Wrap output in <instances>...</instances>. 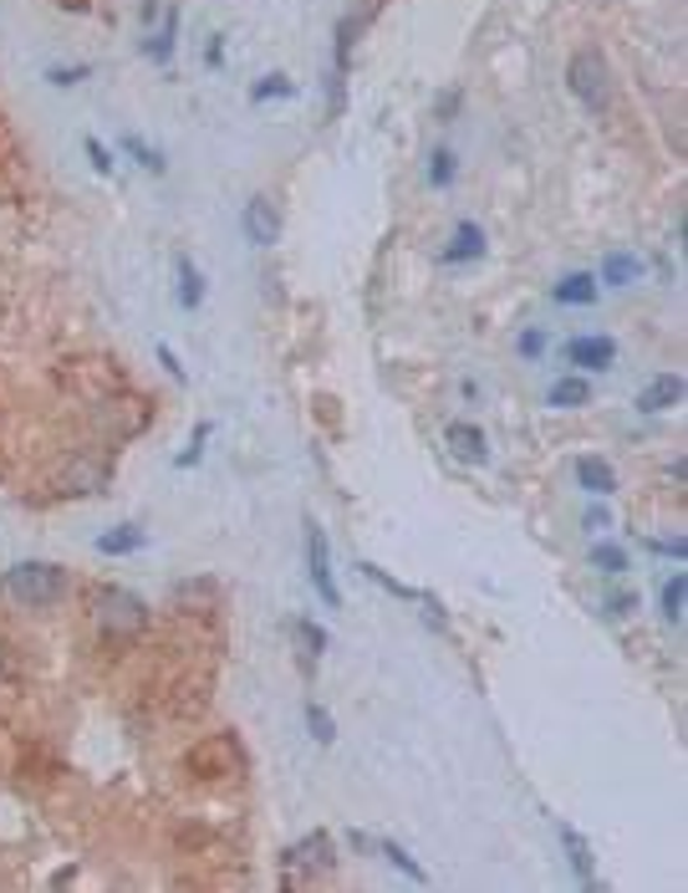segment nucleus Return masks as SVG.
Masks as SVG:
<instances>
[{
	"label": "nucleus",
	"instance_id": "c756f323",
	"mask_svg": "<svg viewBox=\"0 0 688 893\" xmlns=\"http://www.w3.org/2000/svg\"><path fill=\"white\" fill-rule=\"evenodd\" d=\"M82 77H92L88 61H77V67H51V72H46V82H57V88H72V82H82Z\"/></svg>",
	"mask_w": 688,
	"mask_h": 893
},
{
	"label": "nucleus",
	"instance_id": "412c9836",
	"mask_svg": "<svg viewBox=\"0 0 688 893\" xmlns=\"http://www.w3.org/2000/svg\"><path fill=\"white\" fill-rule=\"evenodd\" d=\"M684 603H688V587H684V572L663 582V618L668 623H684Z\"/></svg>",
	"mask_w": 688,
	"mask_h": 893
},
{
	"label": "nucleus",
	"instance_id": "9d476101",
	"mask_svg": "<svg viewBox=\"0 0 688 893\" xmlns=\"http://www.w3.org/2000/svg\"><path fill=\"white\" fill-rule=\"evenodd\" d=\"M280 863H286V868H332V848H326V833H311L307 843L286 848V852H280Z\"/></svg>",
	"mask_w": 688,
	"mask_h": 893
},
{
	"label": "nucleus",
	"instance_id": "dca6fc26",
	"mask_svg": "<svg viewBox=\"0 0 688 893\" xmlns=\"http://www.w3.org/2000/svg\"><path fill=\"white\" fill-rule=\"evenodd\" d=\"M551 297L561 301V307H592L597 301V276H566L561 286H551Z\"/></svg>",
	"mask_w": 688,
	"mask_h": 893
},
{
	"label": "nucleus",
	"instance_id": "b1692460",
	"mask_svg": "<svg viewBox=\"0 0 688 893\" xmlns=\"http://www.w3.org/2000/svg\"><path fill=\"white\" fill-rule=\"evenodd\" d=\"M363 572H367V577H372V582H378V587H388V593H393V597H403V603H418V593H413V587H403V582H398L393 572H382L378 562H363Z\"/></svg>",
	"mask_w": 688,
	"mask_h": 893
},
{
	"label": "nucleus",
	"instance_id": "f3484780",
	"mask_svg": "<svg viewBox=\"0 0 688 893\" xmlns=\"http://www.w3.org/2000/svg\"><path fill=\"white\" fill-rule=\"evenodd\" d=\"M592 403V383L586 378H557L551 383V409H582Z\"/></svg>",
	"mask_w": 688,
	"mask_h": 893
},
{
	"label": "nucleus",
	"instance_id": "72a5a7b5",
	"mask_svg": "<svg viewBox=\"0 0 688 893\" xmlns=\"http://www.w3.org/2000/svg\"><path fill=\"white\" fill-rule=\"evenodd\" d=\"M586 526L597 531V526H612V516H607V506H586Z\"/></svg>",
	"mask_w": 688,
	"mask_h": 893
},
{
	"label": "nucleus",
	"instance_id": "a211bd4d",
	"mask_svg": "<svg viewBox=\"0 0 688 893\" xmlns=\"http://www.w3.org/2000/svg\"><path fill=\"white\" fill-rule=\"evenodd\" d=\"M307 730H311V741H317V745L337 741V720H332V714H326V705H317V700H307Z\"/></svg>",
	"mask_w": 688,
	"mask_h": 893
},
{
	"label": "nucleus",
	"instance_id": "f704fd0d",
	"mask_svg": "<svg viewBox=\"0 0 688 893\" xmlns=\"http://www.w3.org/2000/svg\"><path fill=\"white\" fill-rule=\"evenodd\" d=\"M138 15H144V31H148L153 21H159V0H144V11H138Z\"/></svg>",
	"mask_w": 688,
	"mask_h": 893
},
{
	"label": "nucleus",
	"instance_id": "f8f14e48",
	"mask_svg": "<svg viewBox=\"0 0 688 893\" xmlns=\"http://www.w3.org/2000/svg\"><path fill=\"white\" fill-rule=\"evenodd\" d=\"M576 480H582V491H592V495H612L617 491L612 465L597 460V455H582V460H576Z\"/></svg>",
	"mask_w": 688,
	"mask_h": 893
},
{
	"label": "nucleus",
	"instance_id": "4468645a",
	"mask_svg": "<svg viewBox=\"0 0 688 893\" xmlns=\"http://www.w3.org/2000/svg\"><path fill=\"white\" fill-rule=\"evenodd\" d=\"M174 42H179V11H169V15H163V26H159V31H148L144 57H148V61H159V67H163V61L174 57Z\"/></svg>",
	"mask_w": 688,
	"mask_h": 893
},
{
	"label": "nucleus",
	"instance_id": "a878e982",
	"mask_svg": "<svg viewBox=\"0 0 688 893\" xmlns=\"http://www.w3.org/2000/svg\"><path fill=\"white\" fill-rule=\"evenodd\" d=\"M82 153H88V164L98 169V174H113V169H117L113 149H103V138H82Z\"/></svg>",
	"mask_w": 688,
	"mask_h": 893
},
{
	"label": "nucleus",
	"instance_id": "0eeeda50",
	"mask_svg": "<svg viewBox=\"0 0 688 893\" xmlns=\"http://www.w3.org/2000/svg\"><path fill=\"white\" fill-rule=\"evenodd\" d=\"M557 837H561V848H566V858H572V873L582 889H597V863H592V843H586L582 833H576L572 822H557Z\"/></svg>",
	"mask_w": 688,
	"mask_h": 893
},
{
	"label": "nucleus",
	"instance_id": "1a4fd4ad",
	"mask_svg": "<svg viewBox=\"0 0 688 893\" xmlns=\"http://www.w3.org/2000/svg\"><path fill=\"white\" fill-rule=\"evenodd\" d=\"M678 399H684V378H678V373H663L658 383L638 393V409H643V414H663V409H674Z\"/></svg>",
	"mask_w": 688,
	"mask_h": 893
},
{
	"label": "nucleus",
	"instance_id": "6e6552de",
	"mask_svg": "<svg viewBox=\"0 0 688 893\" xmlns=\"http://www.w3.org/2000/svg\"><path fill=\"white\" fill-rule=\"evenodd\" d=\"M444 439H449V449H455L465 465H484V460H490L480 424H465V419H459V424H449V430H444Z\"/></svg>",
	"mask_w": 688,
	"mask_h": 893
},
{
	"label": "nucleus",
	"instance_id": "473e14b6",
	"mask_svg": "<svg viewBox=\"0 0 688 893\" xmlns=\"http://www.w3.org/2000/svg\"><path fill=\"white\" fill-rule=\"evenodd\" d=\"M159 363H163V368H169V373H174L179 383H184V378H190V373L179 368V357H174V347H163V343H159Z\"/></svg>",
	"mask_w": 688,
	"mask_h": 893
},
{
	"label": "nucleus",
	"instance_id": "6ab92c4d",
	"mask_svg": "<svg viewBox=\"0 0 688 893\" xmlns=\"http://www.w3.org/2000/svg\"><path fill=\"white\" fill-rule=\"evenodd\" d=\"M296 639H301V649H307V654H301V664L311 669V664H317V654L326 649V628L311 623V618H301V623H296Z\"/></svg>",
	"mask_w": 688,
	"mask_h": 893
},
{
	"label": "nucleus",
	"instance_id": "f03ea898",
	"mask_svg": "<svg viewBox=\"0 0 688 893\" xmlns=\"http://www.w3.org/2000/svg\"><path fill=\"white\" fill-rule=\"evenodd\" d=\"M92 618H98V628L107 639H133V633L148 628V603L138 593H128V587H107L92 603Z\"/></svg>",
	"mask_w": 688,
	"mask_h": 893
},
{
	"label": "nucleus",
	"instance_id": "393cba45",
	"mask_svg": "<svg viewBox=\"0 0 688 893\" xmlns=\"http://www.w3.org/2000/svg\"><path fill=\"white\" fill-rule=\"evenodd\" d=\"M378 852H382V858H388V863H393V868H403V873H409L413 883H428V873H424V868H418V863H413V858H409V852H403V848H398V843H378Z\"/></svg>",
	"mask_w": 688,
	"mask_h": 893
},
{
	"label": "nucleus",
	"instance_id": "423d86ee",
	"mask_svg": "<svg viewBox=\"0 0 688 893\" xmlns=\"http://www.w3.org/2000/svg\"><path fill=\"white\" fill-rule=\"evenodd\" d=\"M566 363L582 373H601L617 363V343L612 337H572V343H566Z\"/></svg>",
	"mask_w": 688,
	"mask_h": 893
},
{
	"label": "nucleus",
	"instance_id": "c85d7f7f",
	"mask_svg": "<svg viewBox=\"0 0 688 893\" xmlns=\"http://www.w3.org/2000/svg\"><path fill=\"white\" fill-rule=\"evenodd\" d=\"M601 608H607V618H632L638 612V593H607Z\"/></svg>",
	"mask_w": 688,
	"mask_h": 893
},
{
	"label": "nucleus",
	"instance_id": "9b49d317",
	"mask_svg": "<svg viewBox=\"0 0 688 893\" xmlns=\"http://www.w3.org/2000/svg\"><path fill=\"white\" fill-rule=\"evenodd\" d=\"M144 547H148V531L144 526H133V522L98 536V551H103V557H128V551H144Z\"/></svg>",
	"mask_w": 688,
	"mask_h": 893
},
{
	"label": "nucleus",
	"instance_id": "aec40b11",
	"mask_svg": "<svg viewBox=\"0 0 688 893\" xmlns=\"http://www.w3.org/2000/svg\"><path fill=\"white\" fill-rule=\"evenodd\" d=\"M592 566H601L607 577H622V572H628V551L612 547V541H597V547H592Z\"/></svg>",
	"mask_w": 688,
	"mask_h": 893
},
{
	"label": "nucleus",
	"instance_id": "cd10ccee",
	"mask_svg": "<svg viewBox=\"0 0 688 893\" xmlns=\"http://www.w3.org/2000/svg\"><path fill=\"white\" fill-rule=\"evenodd\" d=\"M250 98H255V103H265V98H296V88H291V82H286V77H261Z\"/></svg>",
	"mask_w": 688,
	"mask_h": 893
},
{
	"label": "nucleus",
	"instance_id": "2eb2a0df",
	"mask_svg": "<svg viewBox=\"0 0 688 893\" xmlns=\"http://www.w3.org/2000/svg\"><path fill=\"white\" fill-rule=\"evenodd\" d=\"M174 276H179V307H199L205 301V276H199V266H194L190 255H179L174 261Z\"/></svg>",
	"mask_w": 688,
	"mask_h": 893
},
{
	"label": "nucleus",
	"instance_id": "4be33fe9",
	"mask_svg": "<svg viewBox=\"0 0 688 893\" xmlns=\"http://www.w3.org/2000/svg\"><path fill=\"white\" fill-rule=\"evenodd\" d=\"M123 149H128L133 159H138V164L148 169V174H163V169H169V164H163V153H159V149H148V144H144V138H138V134H128V138H123Z\"/></svg>",
	"mask_w": 688,
	"mask_h": 893
},
{
	"label": "nucleus",
	"instance_id": "f257e3e1",
	"mask_svg": "<svg viewBox=\"0 0 688 893\" xmlns=\"http://www.w3.org/2000/svg\"><path fill=\"white\" fill-rule=\"evenodd\" d=\"M0 587L21 608H57L72 582H67V566H57V562H15Z\"/></svg>",
	"mask_w": 688,
	"mask_h": 893
},
{
	"label": "nucleus",
	"instance_id": "ddd939ff",
	"mask_svg": "<svg viewBox=\"0 0 688 893\" xmlns=\"http://www.w3.org/2000/svg\"><path fill=\"white\" fill-rule=\"evenodd\" d=\"M474 255H484V230L465 220V225L455 230V245H449L439 261H444V266H459V261H474Z\"/></svg>",
	"mask_w": 688,
	"mask_h": 893
},
{
	"label": "nucleus",
	"instance_id": "bb28decb",
	"mask_svg": "<svg viewBox=\"0 0 688 893\" xmlns=\"http://www.w3.org/2000/svg\"><path fill=\"white\" fill-rule=\"evenodd\" d=\"M449 179H455V153H449V149H439V153H434V159H428V184H434V190H444Z\"/></svg>",
	"mask_w": 688,
	"mask_h": 893
},
{
	"label": "nucleus",
	"instance_id": "5701e85b",
	"mask_svg": "<svg viewBox=\"0 0 688 893\" xmlns=\"http://www.w3.org/2000/svg\"><path fill=\"white\" fill-rule=\"evenodd\" d=\"M638 276V261L632 255H607V266H601V282L607 286H628Z\"/></svg>",
	"mask_w": 688,
	"mask_h": 893
},
{
	"label": "nucleus",
	"instance_id": "39448f33",
	"mask_svg": "<svg viewBox=\"0 0 688 893\" xmlns=\"http://www.w3.org/2000/svg\"><path fill=\"white\" fill-rule=\"evenodd\" d=\"M276 236H280V215H276V205L271 199H250L245 205V240L255 245V251H271L276 245Z\"/></svg>",
	"mask_w": 688,
	"mask_h": 893
},
{
	"label": "nucleus",
	"instance_id": "20e7f679",
	"mask_svg": "<svg viewBox=\"0 0 688 893\" xmlns=\"http://www.w3.org/2000/svg\"><path fill=\"white\" fill-rule=\"evenodd\" d=\"M572 92L582 98L586 107H607V98H612V88H607V61L597 57V51H582V57L572 61Z\"/></svg>",
	"mask_w": 688,
	"mask_h": 893
},
{
	"label": "nucleus",
	"instance_id": "7c9ffc66",
	"mask_svg": "<svg viewBox=\"0 0 688 893\" xmlns=\"http://www.w3.org/2000/svg\"><path fill=\"white\" fill-rule=\"evenodd\" d=\"M205 439H209V424H199V430H194V445L190 449H184V455H179V470H190V465H199V455H205Z\"/></svg>",
	"mask_w": 688,
	"mask_h": 893
},
{
	"label": "nucleus",
	"instance_id": "7ed1b4c3",
	"mask_svg": "<svg viewBox=\"0 0 688 893\" xmlns=\"http://www.w3.org/2000/svg\"><path fill=\"white\" fill-rule=\"evenodd\" d=\"M307 577L326 608H342L337 577H332V551H326V531L317 522H307Z\"/></svg>",
	"mask_w": 688,
	"mask_h": 893
},
{
	"label": "nucleus",
	"instance_id": "2f4dec72",
	"mask_svg": "<svg viewBox=\"0 0 688 893\" xmlns=\"http://www.w3.org/2000/svg\"><path fill=\"white\" fill-rule=\"evenodd\" d=\"M520 353H526V357H541V353H546V332H526V337H520Z\"/></svg>",
	"mask_w": 688,
	"mask_h": 893
}]
</instances>
